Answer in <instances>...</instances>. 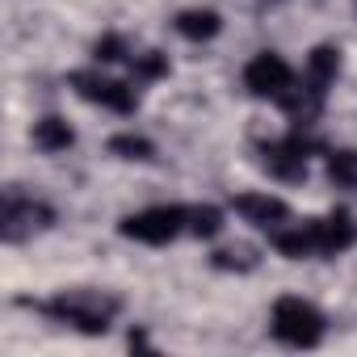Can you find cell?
I'll return each instance as SVG.
<instances>
[{"instance_id":"8fae6325","label":"cell","mask_w":357,"mask_h":357,"mask_svg":"<svg viewBox=\"0 0 357 357\" xmlns=\"http://www.w3.org/2000/svg\"><path fill=\"white\" fill-rule=\"evenodd\" d=\"M223 30L219 13L215 9H185V13H176V34L190 38V43H206Z\"/></svg>"},{"instance_id":"7a4b0ae2","label":"cell","mask_w":357,"mask_h":357,"mask_svg":"<svg viewBox=\"0 0 357 357\" xmlns=\"http://www.w3.org/2000/svg\"><path fill=\"white\" fill-rule=\"evenodd\" d=\"M43 311L76 332H89V336H101L109 332L114 315L122 311V298L118 294H105V290H59L51 303H43Z\"/></svg>"},{"instance_id":"4fadbf2b","label":"cell","mask_w":357,"mask_h":357,"mask_svg":"<svg viewBox=\"0 0 357 357\" xmlns=\"http://www.w3.org/2000/svg\"><path fill=\"white\" fill-rule=\"evenodd\" d=\"M211 265L223 269V273H252V269L261 265V252H257L252 244H227V248H219V252L211 257Z\"/></svg>"},{"instance_id":"52a82bcc","label":"cell","mask_w":357,"mask_h":357,"mask_svg":"<svg viewBox=\"0 0 357 357\" xmlns=\"http://www.w3.org/2000/svg\"><path fill=\"white\" fill-rule=\"evenodd\" d=\"M290 84H294V72H290V63H286L282 55H273V51L252 55L248 68H244V89H248L252 97H273V101H282Z\"/></svg>"},{"instance_id":"6da1fadb","label":"cell","mask_w":357,"mask_h":357,"mask_svg":"<svg viewBox=\"0 0 357 357\" xmlns=\"http://www.w3.org/2000/svg\"><path fill=\"white\" fill-rule=\"evenodd\" d=\"M357 244V223L349 211H332L324 219H311V223H298L294 231L278 227L273 231V248L290 261H303V257H336L344 248Z\"/></svg>"},{"instance_id":"5bb4252c","label":"cell","mask_w":357,"mask_h":357,"mask_svg":"<svg viewBox=\"0 0 357 357\" xmlns=\"http://www.w3.org/2000/svg\"><path fill=\"white\" fill-rule=\"evenodd\" d=\"M219 231H223V211H215V206H185V236L215 240Z\"/></svg>"},{"instance_id":"8992f818","label":"cell","mask_w":357,"mask_h":357,"mask_svg":"<svg viewBox=\"0 0 357 357\" xmlns=\"http://www.w3.org/2000/svg\"><path fill=\"white\" fill-rule=\"evenodd\" d=\"M72 89L84 101H93L101 109H114V114H135V105H139V97L126 80H109L101 72H72Z\"/></svg>"},{"instance_id":"ac0fdd59","label":"cell","mask_w":357,"mask_h":357,"mask_svg":"<svg viewBox=\"0 0 357 357\" xmlns=\"http://www.w3.org/2000/svg\"><path fill=\"white\" fill-rule=\"evenodd\" d=\"M155 76H168V55H160V51L135 55V80H155Z\"/></svg>"},{"instance_id":"30bf717a","label":"cell","mask_w":357,"mask_h":357,"mask_svg":"<svg viewBox=\"0 0 357 357\" xmlns=\"http://www.w3.org/2000/svg\"><path fill=\"white\" fill-rule=\"evenodd\" d=\"M336 76H340V51H336V47H315V51L307 55V68H303V80L328 93V89L336 84Z\"/></svg>"},{"instance_id":"2e32d148","label":"cell","mask_w":357,"mask_h":357,"mask_svg":"<svg viewBox=\"0 0 357 357\" xmlns=\"http://www.w3.org/2000/svg\"><path fill=\"white\" fill-rule=\"evenodd\" d=\"M109 151H114L118 160H151V155H155L151 139H143V135H114V139H109Z\"/></svg>"},{"instance_id":"277c9868","label":"cell","mask_w":357,"mask_h":357,"mask_svg":"<svg viewBox=\"0 0 357 357\" xmlns=\"http://www.w3.org/2000/svg\"><path fill=\"white\" fill-rule=\"evenodd\" d=\"M118 231L139 244H168L185 231V206H147L139 215H126Z\"/></svg>"},{"instance_id":"9a60e30c","label":"cell","mask_w":357,"mask_h":357,"mask_svg":"<svg viewBox=\"0 0 357 357\" xmlns=\"http://www.w3.org/2000/svg\"><path fill=\"white\" fill-rule=\"evenodd\" d=\"M328 176H332L340 190H357V151L353 147L328 151Z\"/></svg>"},{"instance_id":"3957f363","label":"cell","mask_w":357,"mask_h":357,"mask_svg":"<svg viewBox=\"0 0 357 357\" xmlns=\"http://www.w3.org/2000/svg\"><path fill=\"white\" fill-rule=\"evenodd\" d=\"M273 336L290 349H315L324 340V315L319 307H311L307 298H278L273 303Z\"/></svg>"},{"instance_id":"ba28073f","label":"cell","mask_w":357,"mask_h":357,"mask_svg":"<svg viewBox=\"0 0 357 357\" xmlns=\"http://www.w3.org/2000/svg\"><path fill=\"white\" fill-rule=\"evenodd\" d=\"M307 151H311V143L303 135H290L282 143H265L261 164L269 168V176H278V181H303L307 176Z\"/></svg>"},{"instance_id":"e0dca14e","label":"cell","mask_w":357,"mask_h":357,"mask_svg":"<svg viewBox=\"0 0 357 357\" xmlns=\"http://www.w3.org/2000/svg\"><path fill=\"white\" fill-rule=\"evenodd\" d=\"M93 55H97V63H122V59H130L122 34H105V38H97V43H93Z\"/></svg>"},{"instance_id":"5b68a950","label":"cell","mask_w":357,"mask_h":357,"mask_svg":"<svg viewBox=\"0 0 357 357\" xmlns=\"http://www.w3.org/2000/svg\"><path fill=\"white\" fill-rule=\"evenodd\" d=\"M55 223V211L38 198H22V194H5V215H0V231H5L9 244H22V240H34L38 231H47Z\"/></svg>"},{"instance_id":"9c48e42d","label":"cell","mask_w":357,"mask_h":357,"mask_svg":"<svg viewBox=\"0 0 357 357\" xmlns=\"http://www.w3.org/2000/svg\"><path fill=\"white\" fill-rule=\"evenodd\" d=\"M231 206H236L240 219H248L252 227H265V231H278V227L290 223V206L273 194H240Z\"/></svg>"},{"instance_id":"7c38bea8","label":"cell","mask_w":357,"mask_h":357,"mask_svg":"<svg viewBox=\"0 0 357 357\" xmlns=\"http://www.w3.org/2000/svg\"><path fill=\"white\" fill-rule=\"evenodd\" d=\"M30 139H34V147H38V151H47V155L68 151V147L76 143V135H72V126H68L63 118H38Z\"/></svg>"}]
</instances>
